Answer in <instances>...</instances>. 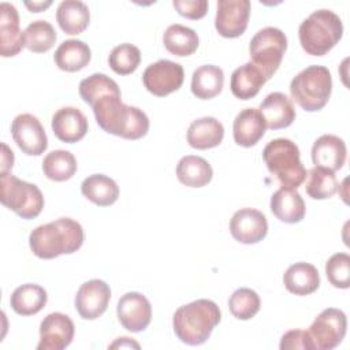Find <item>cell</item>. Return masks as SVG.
<instances>
[{"mask_svg":"<svg viewBox=\"0 0 350 350\" xmlns=\"http://www.w3.org/2000/svg\"><path fill=\"white\" fill-rule=\"evenodd\" d=\"M328 282L336 288L350 287V256L347 253H335L325 262Z\"/></svg>","mask_w":350,"mask_h":350,"instance_id":"obj_39","label":"cell"},{"mask_svg":"<svg viewBox=\"0 0 350 350\" xmlns=\"http://www.w3.org/2000/svg\"><path fill=\"white\" fill-rule=\"evenodd\" d=\"M23 34L25 46L34 53L48 52L55 45L57 37L53 26L42 19L29 23Z\"/></svg>","mask_w":350,"mask_h":350,"instance_id":"obj_36","label":"cell"},{"mask_svg":"<svg viewBox=\"0 0 350 350\" xmlns=\"http://www.w3.org/2000/svg\"><path fill=\"white\" fill-rule=\"evenodd\" d=\"M1 149H3V154H1V174H5L14 165V152L5 144H1Z\"/></svg>","mask_w":350,"mask_h":350,"instance_id":"obj_42","label":"cell"},{"mask_svg":"<svg viewBox=\"0 0 350 350\" xmlns=\"http://www.w3.org/2000/svg\"><path fill=\"white\" fill-rule=\"evenodd\" d=\"M116 346H120V347H123V346H134V347H139V345L138 343H135V342H133V340H130V338H119V340L118 342H115V343H112L111 345V347H116Z\"/></svg>","mask_w":350,"mask_h":350,"instance_id":"obj_44","label":"cell"},{"mask_svg":"<svg viewBox=\"0 0 350 350\" xmlns=\"http://www.w3.org/2000/svg\"><path fill=\"white\" fill-rule=\"evenodd\" d=\"M343 25L331 10H317L302 21L298 37L302 49L312 56H324L342 38Z\"/></svg>","mask_w":350,"mask_h":350,"instance_id":"obj_4","label":"cell"},{"mask_svg":"<svg viewBox=\"0 0 350 350\" xmlns=\"http://www.w3.org/2000/svg\"><path fill=\"white\" fill-rule=\"evenodd\" d=\"M305 202L297 189L280 187L271 197V211L283 223H298L305 216Z\"/></svg>","mask_w":350,"mask_h":350,"instance_id":"obj_22","label":"cell"},{"mask_svg":"<svg viewBox=\"0 0 350 350\" xmlns=\"http://www.w3.org/2000/svg\"><path fill=\"white\" fill-rule=\"evenodd\" d=\"M279 347L282 350H297V349H301V350H316L309 332L304 331V329L287 331L282 336Z\"/></svg>","mask_w":350,"mask_h":350,"instance_id":"obj_40","label":"cell"},{"mask_svg":"<svg viewBox=\"0 0 350 350\" xmlns=\"http://www.w3.org/2000/svg\"><path fill=\"white\" fill-rule=\"evenodd\" d=\"M283 283L287 291L295 295H308L314 293L320 286V275L314 265L309 262H295L290 265L284 275Z\"/></svg>","mask_w":350,"mask_h":350,"instance_id":"obj_24","label":"cell"},{"mask_svg":"<svg viewBox=\"0 0 350 350\" xmlns=\"http://www.w3.org/2000/svg\"><path fill=\"white\" fill-rule=\"evenodd\" d=\"M224 137L223 124L213 116H204L190 123L187 142L191 148L205 150L217 146Z\"/></svg>","mask_w":350,"mask_h":350,"instance_id":"obj_23","label":"cell"},{"mask_svg":"<svg viewBox=\"0 0 350 350\" xmlns=\"http://www.w3.org/2000/svg\"><path fill=\"white\" fill-rule=\"evenodd\" d=\"M78 164L75 156L63 149L49 152L42 160L44 175L55 182H64L74 176Z\"/></svg>","mask_w":350,"mask_h":350,"instance_id":"obj_33","label":"cell"},{"mask_svg":"<svg viewBox=\"0 0 350 350\" xmlns=\"http://www.w3.org/2000/svg\"><path fill=\"white\" fill-rule=\"evenodd\" d=\"M25 46V34L19 29V14L7 1L0 4V53L3 57L18 55Z\"/></svg>","mask_w":350,"mask_h":350,"instance_id":"obj_17","label":"cell"},{"mask_svg":"<svg viewBox=\"0 0 350 350\" xmlns=\"http://www.w3.org/2000/svg\"><path fill=\"white\" fill-rule=\"evenodd\" d=\"M56 21L66 34L74 36L82 33L89 26L90 12L83 1L64 0L56 10Z\"/></svg>","mask_w":350,"mask_h":350,"instance_id":"obj_28","label":"cell"},{"mask_svg":"<svg viewBox=\"0 0 350 350\" xmlns=\"http://www.w3.org/2000/svg\"><path fill=\"white\" fill-rule=\"evenodd\" d=\"M109 299V286L104 280L92 279L78 288L75 295V309L82 319L94 320L107 310Z\"/></svg>","mask_w":350,"mask_h":350,"instance_id":"obj_14","label":"cell"},{"mask_svg":"<svg viewBox=\"0 0 350 350\" xmlns=\"http://www.w3.org/2000/svg\"><path fill=\"white\" fill-rule=\"evenodd\" d=\"M83 243L82 226L70 217H59L36 227L29 235V245L34 256L44 260L60 254H71Z\"/></svg>","mask_w":350,"mask_h":350,"instance_id":"obj_2","label":"cell"},{"mask_svg":"<svg viewBox=\"0 0 350 350\" xmlns=\"http://www.w3.org/2000/svg\"><path fill=\"white\" fill-rule=\"evenodd\" d=\"M116 313L123 328L130 332H141L150 324L152 305L144 294L130 291L120 297Z\"/></svg>","mask_w":350,"mask_h":350,"instance_id":"obj_13","label":"cell"},{"mask_svg":"<svg viewBox=\"0 0 350 350\" xmlns=\"http://www.w3.org/2000/svg\"><path fill=\"white\" fill-rule=\"evenodd\" d=\"M185 79L183 67L172 60L161 59L149 64L144 74L142 82L146 90L157 97H164L176 92Z\"/></svg>","mask_w":350,"mask_h":350,"instance_id":"obj_10","label":"cell"},{"mask_svg":"<svg viewBox=\"0 0 350 350\" xmlns=\"http://www.w3.org/2000/svg\"><path fill=\"white\" fill-rule=\"evenodd\" d=\"M92 59V51L81 40H66L55 51L53 60L56 66L67 72H75L85 68Z\"/></svg>","mask_w":350,"mask_h":350,"instance_id":"obj_26","label":"cell"},{"mask_svg":"<svg viewBox=\"0 0 350 350\" xmlns=\"http://www.w3.org/2000/svg\"><path fill=\"white\" fill-rule=\"evenodd\" d=\"M52 130L57 139L66 144L81 141L88 133V119L75 107H63L52 116Z\"/></svg>","mask_w":350,"mask_h":350,"instance_id":"obj_18","label":"cell"},{"mask_svg":"<svg viewBox=\"0 0 350 350\" xmlns=\"http://www.w3.org/2000/svg\"><path fill=\"white\" fill-rule=\"evenodd\" d=\"M46 301L48 294L45 288L34 283H26L16 287L10 298L12 310L21 316L38 313L46 305Z\"/></svg>","mask_w":350,"mask_h":350,"instance_id":"obj_29","label":"cell"},{"mask_svg":"<svg viewBox=\"0 0 350 350\" xmlns=\"http://www.w3.org/2000/svg\"><path fill=\"white\" fill-rule=\"evenodd\" d=\"M265 82L267 79L264 74L252 62H247L234 70V72L231 74L230 88L231 93L237 98L250 100L257 96Z\"/></svg>","mask_w":350,"mask_h":350,"instance_id":"obj_25","label":"cell"},{"mask_svg":"<svg viewBox=\"0 0 350 350\" xmlns=\"http://www.w3.org/2000/svg\"><path fill=\"white\" fill-rule=\"evenodd\" d=\"M230 232L232 238L241 243H257L262 241L268 232L267 217L258 209L242 208L232 215Z\"/></svg>","mask_w":350,"mask_h":350,"instance_id":"obj_16","label":"cell"},{"mask_svg":"<svg viewBox=\"0 0 350 350\" xmlns=\"http://www.w3.org/2000/svg\"><path fill=\"white\" fill-rule=\"evenodd\" d=\"M267 123L256 108L242 109L234 119L232 135L237 145L243 148L254 146L265 134Z\"/></svg>","mask_w":350,"mask_h":350,"instance_id":"obj_19","label":"cell"},{"mask_svg":"<svg viewBox=\"0 0 350 350\" xmlns=\"http://www.w3.org/2000/svg\"><path fill=\"white\" fill-rule=\"evenodd\" d=\"M347 329V317L343 310L336 308L324 309L309 327V335L314 349H335L345 338Z\"/></svg>","mask_w":350,"mask_h":350,"instance_id":"obj_9","label":"cell"},{"mask_svg":"<svg viewBox=\"0 0 350 350\" xmlns=\"http://www.w3.org/2000/svg\"><path fill=\"white\" fill-rule=\"evenodd\" d=\"M286 49V34L272 26L258 30L249 44L252 63L264 74L267 81L278 71Z\"/></svg>","mask_w":350,"mask_h":350,"instance_id":"obj_8","label":"cell"},{"mask_svg":"<svg viewBox=\"0 0 350 350\" xmlns=\"http://www.w3.org/2000/svg\"><path fill=\"white\" fill-rule=\"evenodd\" d=\"M249 16V0H219L215 27L221 37L235 38L245 33Z\"/></svg>","mask_w":350,"mask_h":350,"instance_id":"obj_12","label":"cell"},{"mask_svg":"<svg viewBox=\"0 0 350 350\" xmlns=\"http://www.w3.org/2000/svg\"><path fill=\"white\" fill-rule=\"evenodd\" d=\"M224 85V72L219 66L204 64L191 75V93L201 100L216 97Z\"/></svg>","mask_w":350,"mask_h":350,"instance_id":"obj_27","label":"cell"},{"mask_svg":"<svg viewBox=\"0 0 350 350\" xmlns=\"http://www.w3.org/2000/svg\"><path fill=\"white\" fill-rule=\"evenodd\" d=\"M0 201L22 219L37 217L44 208L41 190L10 172L0 175Z\"/></svg>","mask_w":350,"mask_h":350,"instance_id":"obj_7","label":"cell"},{"mask_svg":"<svg viewBox=\"0 0 350 350\" xmlns=\"http://www.w3.org/2000/svg\"><path fill=\"white\" fill-rule=\"evenodd\" d=\"M51 4H52V1H33V3L26 1V3H25V5H26L31 12L44 11V10L48 8Z\"/></svg>","mask_w":350,"mask_h":350,"instance_id":"obj_43","label":"cell"},{"mask_svg":"<svg viewBox=\"0 0 350 350\" xmlns=\"http://www.w3.org/2000/svg\"><path fill=\"white\" fill-rule=\"evenodd\" d=\"M258 294L247 287L235 290L228 299V309L231 314L238 320H249L260 310Z\"/></svg>","mask_w":350,"mask_h":350,"instance_id":"obj_37","label":"cell"},{"mask_svg":"<svg viewBox=\"0 0 350 350\" xmlns=\"http://www.w3.org/2000/svg\"><path fill=\"white\" fill-rule=\"evenodd\" d=\"M346 154L347 149L345 141L332 134L319 137L312 146V160L314 167H321L332 172L343 167Z\"/></svg>","mask_w":350,"mask_h":350,"instance_id":"obj_20","label":"cell"},{"mask_svg":"<svg viewBox=\"0 0 350 350\" xmlns=\"http://www.w3.org/2000/svg\"><path fill=\"white\" fill-rule=\"evenodd\" d=\"M338 186V179L329 170L313 167L306 174L305 190L313 200H327L332 197L336 193Z\"/></svg>","mask_w":350,"mask_h":350,"instance_id":"obj_34","label":"cell"},{"mask_svg":"<svg viewBox=\"0 0 350 350\" xmlns=\"http://www.w3.org/2000/svg\"><path fill=\"white\" fill-rule=\"evenodd\" d=\"M11 134L19 149L29 156H40L48 148L45 130L37 116L21 113L11 123Z\"/></svg>","mask_w":350,"mask_h":350,"instance_id":"obj_11","label":"cell"},{"mask_svg":"<svg viewBox=\"0 0 350 350\" xmlns=\"http://www.w3.org/2000/svg\"><path fill=\"white\" fill-rule=\"evenodd\" d=\"M107 94L122 96L118 83L105 74L96 72L79 82V96L90 107Z\"/></svg>","mask_w":350,"mask_h":350,"instance_id":"obj_35","label":"cell"},{"mask_svg":"<svg viewBox=\"0 0 350 350\" xmlns=\"http://www.w3.org/2000/svg\"><path fill=\"white\" fill-rule=\"evenodd\" d=\"M81 191L89 201L98 206H109L119 197L118 183L104 174L88 176L81 185Z\"/></svg>","mask_w":350,"mask_h":350,"instance_id":"obj_31","label":"cell"},{"mask_svg":"<svg viewBox=\"0 0 350 350\" xmlns=\"http://www.w3.org/2000/svg\"><path fill=\"white\" fill-rule=\"evenodd\" d=\"M120 97L107 94L98 98L92 107L96 122L109 134L126 139H139L149 130V118L142 109L123 104Z\"/></svg>","mask_w":350,"mask_h":350,"instance_id":"obj_1","label":"cell"},{"mask_svg":"<svg viewBox=\"0 0 350 350\" xmlns=\"http://www.w3.org/2000/svg\"><path fill=\"white\" fill-rule=\"evenodd\" d=\"M258 111L264 116L267 127L271 130L286 129L295 119V109L291 100L280 92L269 93L261 101Z\"/></svg>","mask_w":350,"mask_h":350,"instance_id":"obj_21","label":"cell"},{"mask_svg":"<svg viewBox=\"0 0 350 350\" xmlns=\"http://www.w3.org/2000/svg\"><path fill=\"white\" fill-rule=\"evenodd\" d=\"M221 312L211 299H196L179 306L172 317V328L178 339L190 346L205 343L220 323Z\"/></svg>","mask_w":350,"mask_h":350,"instance_id":"obj_3","label":"cell"},{"mask_svg":"<svg viewBox=\"0 0 350 350\" xmlns=\"http://www.w3.org/2000/svg\"><path fill=\"white\" fill-rule=\"evenodd\" d=\"M109 67L119 75H129L137 70L141 63V51L129 42L115 46L108 57Z\"/></svg>","mask_w":350,"mask_h":350,"instance_id":"obj_38","label":"cell"},{"mask_svg":"<svg viewBox=\"0 0 350 350\" xmlns=\"http://www.w3.org/2000/svg\"><path fill=\"white\" fill-rule=\"evenodd\" d=\"M213 171L211 164L200 156H183L176 164V178L189 187H202L211 182Z\"/></svg>","mask_w":350,"mask_h":350,"instance_id":"obj_30","label":"cell"},{"mask_svg":"<svg viewBox=\"0 0 350 350\" xmlns=\"http://www.w3.org/2000/svg\"><path fill=\"white\" fill-rule=\"evenodd\" d=\"M268 171L278 178L282 187L297 189L306 178L299 149L288 138H275L262 150Z\"/></svg>","mask_w":350,"mask_h":350,"instance_id":"obj_5","label":"cell"},{"mask_svg":"<svg viewBox=\"0 0 350 350\" xmlns=\"http://www.w3.org/2000/svg\"><path fill=\"white\" fill-rule=\"evenodd\" d=\"M72 320L60 312L49 313L40 324V342L37 350H63L74 338Z\"/></svg>","mask_w":350,"mask_h":350,"instance_id":"obj_15","label":"cell"},{"mask_svg":"<svg viewBox=\"0 0 350 350\" xmlns=\"http://www.w3.org/2000/svg\"><path fill=\"white\" fill-rule=\"evenodd\" d=\"M332 92V77L327 67L313 64L299 71L290 83L291 98L305 111L316 112L325 107Z\"/></svg>","mask_w":350,"mask_h":350,"instance_id":"obj_6","label":"cell"},{"mask_svg":"<svg viewBox=\"0 0 350 350\" xmlns=\"http://www.w3.org/2000/svg\"><path fill=\"white\" fill-rule=\"evenodd\" d=\"M163 42L165 49L179 57L193 55L198 48L197 33L183 25L174 23L167 27L163 36Z\"/></svg>","mask_w":350,"mask_h":350,"instance_id":"obj_32","label":"cell"},{"mask_svg":"<svg viewBox=\"0 0 350 350\" xmlns=\"http://www.w3.org/2000/svg\"><path fill=\"white\" fill-rule=\"evenodd\" d=\"M172 5L175 10L187 19H201L208 11L206 0H174Z\"/></svg>","mask_w":350,"mask_h":350,"instance_id":"obj_41","label":"cell"}]
</instances>
